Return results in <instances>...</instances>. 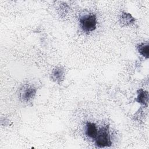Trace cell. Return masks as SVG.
I'll return each instance as SVG.
<instances>
[{
	"mask_svg": "<svg viewBox=\"0 0 149 149\" xmlns=\"http://www.w3.org/2000/svg\"><path fill=\"white\" fill-rule=\"evenodd\" d=\"M81 29L86 32H90L96 29L97 18L93 13H87L82 15L79 18Z\"/></svg>",
	"mask_w": 149,
	"mask_h": 149,
	"instance_id": "6da1fadb",
	"label": "cell"
},
{
	"mask_svg": "<svg viewBox=\"0 0 149 149\" xmlns=\"http://www.w3.org/2000/svg\"><path fill=\"white\" fill-rule=\"evenodd\" d=\"M95 140V144L98 147L102 148L111 146L112 142L108 127H103L98 131Z\"/></svg>",
	"mask_w": 149,
	"mask_h": 149,
	"instance_id": "7a4b0ae2",
	"label": "cell"
},
{
	"mask_svg": "<svg viewBox=\"0 0 149 149\" xmlns=\"http://www.w3.org/2000/svg\"><path fill=\"white\" fill-rule=\"evenodd\" d=\"M37 89L33 86L25 85L22 87L20 90V98L24 101H29L36 94Z\"/></svg>",
	"mask_w": 149,
	"mask_h": 149,
	"instance_id": "3957f363",
	"label": "cell"
},
{
	"mask_svg": "<svg viewBox=\"0 0 149 149\" xmlns=\"http://www.w3.org/2000/svg\"><path fill=\"white\" fill-rule=\"evenodd\" d=\"M64 77V70L61 67H56L54 68L51 73V79L52 80L59 83L63 79Z\"/></svg>",
	"mask_w": 149,
	"mask_h": 149,
	"instance_id": "277c9868",
	"label": "cell"
},
{
	"mask_svg": "<svg viewBox=\"0 0 149 149\" xmlns=\"http://www.w3.org/2000/svg\"><path fill=\"white\" fill-rule=\"evenodd\" d=\"M98 133L96 125L93 122H87L86 126V134L91 139H95Z\"/></svg>",
	"mask_w": 149,
	"mask_h": 149,
	"instance_id": "5b68a950",
	"label": "cell"
},
{
	"mask_svg": "<svg viewBox=\"0 0 149 149\" xmlns=\"http://www.w3.org/2000/svg\"><path fill=\"white\" fill-rule=\"evenodd\" d=\"M148 93L147 91L140 89L138 91L137 97L136 99L137 102L143 105H146L148 103Z\"/></svg>",
	"mask_w": 149,
	"mask_h": 149,
	"instance_id": "8992f818",
	"label": "cell"
},
{
	"mask_svg": "<svg viewBox=\"0 0 149 149\" xmlns=\"http://www.w3.org/2000/svg\"><path fill=\"white\" fill-rule=\"evenodd\" d=\"M135 21V19L128 13H123L120 18V23L125 26H129L133 24Z\"/></svg>",
	"mask_w": 149,
	"mask_h": 149,
	"instance_id": "52a82bcc",
	"label": "cell"
},
{
	"mask_svg": "<svg viewBox=\"0 0 149 149\" xmlns=\"http://www.w3.org/2000/svg\"><path fill=\"white\" fill-rule=\"evenodd\" d=\"M137 49L139 52L146 58H148V52H149V46L148 43H142L138 45Z\"/></svg>",
	"mask_w": 149,
	"mask_h": 149,
	"instance_id": "ba28073f",
	"label": "cell"
}]
</instances>
